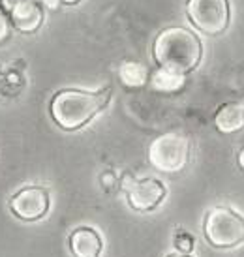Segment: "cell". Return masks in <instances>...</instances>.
<instances>
[{"mask_svg":"<svg viewBox=\"0 0 244 257\" xmlns=\"http://www.w3.org/2000/svg\"><path fill=\"white\" fill-rule=\"evenodd\" d=\"M101 236L92 227H77L70 235V251L73 257H100Z\"/></svg>","mask_w":244,"mask_h":257,"instance_id":"9","label":"cell"},{"mask_svg":"<svg viewBox=\"0 0 244 257\" xmlns=\"http://www.w3.org/2000/svg\"><path fill=\"white\" fill-rule=\"evenodd\" d=\"M10 208L19 220L36 221L49 210V192L42 186H27L10 199Z\"/></svg>","mask_w":244,"mask_h":257,"instance_id":"7","label":"cell"},{"mask_svg":"<svg viewBox=\"0 0 244 257\" xmlns=\"http://www.w3.org/2000/svg\"><path fill=\"white\" fill-rule=\"evenodd\" d=\"M238 165H240V167L244 169V149L240 150V154H238Z\"/></svg>","mask_w":244,"mask_h":257,"instance_id":"17","label":"cell"},{"mask_svg":"<svg viewBox=\"0 0 244 257\" xmlns=\"http://www.w3.org/2000/svg\"><path fill=\"white\" fill-rule=\"evenodd\" d=\"M124 188L130 207L137 212H151L165 197V186L158 179L134 180L128 175L124 179Z\"/></svg>","mask_w":244,"mask_h":257,"instance_id":"6","label":"cell"},{"mask_svg":"<svg viewBox=\"0 0 244 257\" xmlns=\"http://www.w3.org/2000/svg\"><path fill=\"white\" fill-rule=\"evenodd\" d=\"M58 2H62V4H68V6H73V4H79L81 0H58Z\"/></svg>","mask_w":244,"mask_h":257,"instance_id":"16","label":"cell"},{"mask_svg":"<svg viewBox=\"0 0 244 257\" xmlns=\"http://www.w3.org/2000/svg\"><path fill=\"white\" fill-rule=\"evenodd\" d=\"M101 184H103V188L107 190V192H111V190H115L116 188V177H115V173H111V171H105L103 175H101Z\"/></svg>","mask_w":244,"mask_h":257,"instance_id":"15","label":"cell"},{"mask_svg":"<svg viewBox=\"0 0 244 257\" xmlns=\"http://www.w3.org/2000/svg\"><path fill=\"white\" fill-rule=\"evenodd\" d=\"M186 14L203 34L218 36L229 27V0H188Z\"/></svg>","mask_w":244,"mask_h":257,"instance_id":"5","label":"cell"},{"mask_svg":"<svg viewBox=\"0 0 244 257\" xmlns=\"http://www.w3.org/2000/svg\"><path fill=\"white\" fill-rule=\"evenodd\" d=\"M203 233L214 248H235L244 242V218L227 207H216L205 216Z\"/></svg>","mask_w":244,"mask_h":257,"instance_id":"3","label":"cell"},{"mask_svg":"<svg viewBox=\"0 0 244 257\" xmlns=\"http://www.w3.org/2000/svg\"><path fill=\"white\" fill-rule=\"evenodd\" d=\"M175 248L179 250V253H186L190 255V251L194 250V236L179 229V233L175 235Z\"/></svg>","mask_w":244,"mask_h":257,"instance_id":"13","label":"cell"},{"mask_svg":"<svg viewBox=\"0 0 244 257\" xmlns=\"http://www.w3.org/2000/svg\"><path fill=\"white\" fill-rule=\"evenodd\" d=\"M118 77L130 88H139L149 81V70L139 62H122L118 68Z\"/></svg>","mask_w":244,"mask_h":257,"instance_id":"11","label":"cell"},{"mask_svg":"<svg viewBox=\"0 0 244 257\" xmlns=\"http://www.w3.org/2000/svg\"><path fill=\"white\" fill-rule=\"evenodd\" d=\"M111 92L113 90L109 86L101 88L98 92H86V90H77V88L60 90L51 100V116L62 130L75 132L107 107Z\"/></svg>","mask_w":244,"mask_h":257,"instance_id":"2","label":"cell"},{"mask_svg":"<svg viewBox=\"0 0 244 257\" xmlns=\"http://www.w3.org/2000/svg\"><path fill=\"white\" fill-rule=\"evenodd\" d=\"M192 145L182 134H164L156 137L149 147V162L162 173H180L190 162Z\"/></svg>","mask_w":244,"mask_h":257,"instance_id":"4","label":"cell"},{"mask_svg":"<svg viewBox=\"0 0 244 257\" xmlns=\"http://www.w3.org/2000/svg\"><path fill=\"white\" fill-rule=\"evenodd\" d=\"M151 83L156 90H160V92H175V90H180V88L184 86V75L167 72V70H162V68H160L158 72L152 73Z\"/></svg>","mask_w":244,"mask_h":257,"instance_id":"12","label":"cell"},{"mask_svg":"<svg viewBox=\"0 0 244 257\" xmlns=\"http://www.w3.org/2000/svg\"><path fill=\"white\" fill-rule=\"evenodd\" d=\"M10 23L23 34H34L43 23V10L36 0H4Z\"/></svg>","mask_w":244,"mask_h":257,"instance_id":"8","label":"cell"},{"mask_svg":"<svg viewBox=\"0 0 244 257\" xmlns=\"http://www.w3.org/2000/svg\"><path fill=\"white\" fill-rule=\"evenodd\" d=\"M214 126L218 128V132H222L225 136L244 130V105L240 103L222 105L214 114Z\"/></svg>","mask_w":244,"mask_h":257,"instance_id":"10","label":"cell"},{"mask_svg":"<svg viewBox=\"0 0 244 257\" xmlns=\"http://www.w3.org/2000/svg\"><path fill=\"white\" fill-rule=\"evenodd\" d=\"M167 257H192V255H186V253H171V255Z\"/></svg>","mask_w":244,"mask_h":257,"instance_id":"18","label":"cell"},{"mask_svg":"<svg viewBox=\"0 0 244 257\" xmlns=\"http://www.w3.org/2000/svg\"><path fill=\"white\" fill-rule=\"evenodd\" d=\"M8 36H10V19L6 15V10L0 6V43L8 40Z\"/></svg>","mask_w":244,"mask_h":257,"instance_id":"14","label":"cell"},{"mask_svg":"<svg viewBox=\"0 0 244 257\" xmlns=\"http://www.w3.org/2000/svg\"><path fill=\"white\" fill-rule=\"evenodd\" d=\"M152 55L162 70L186 75L199 66L203 57L201 40L184 27L162 30L152 45Z\"/></svg>","mask_w":244,"mask_h":257,"instance_id":"1","label":"cell"}]
</instances>
